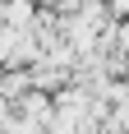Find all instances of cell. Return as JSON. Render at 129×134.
Instances as JSON below:
<instances>
[{"label": "cell", "instance_id": "1", "mask_svg": "<svg viewBox=\"0 0 129 134\" xmlns=\"http://www.w3.org/2000/svg\"><path fill=\"white\" fill-rule=\"evenodd\" d=\"M28 5H37V0H28Z\"/></svg>", "mask_w": 129, "mask_h": 134}]
</instances>
